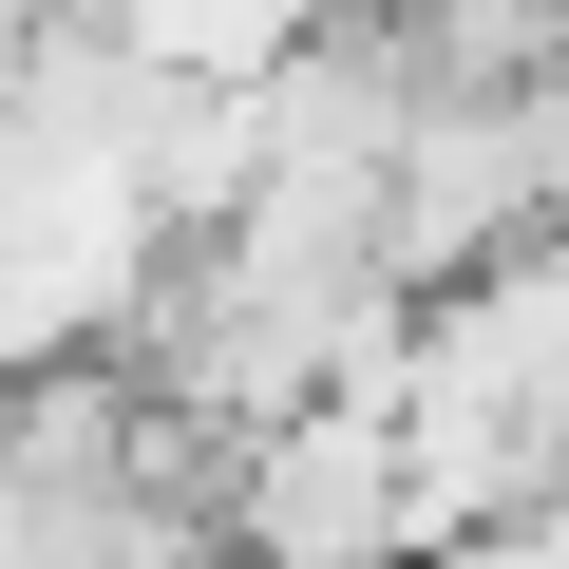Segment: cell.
<instances>
[{
  "instance_id": "6da1fadb",
  "label": "cell",
  "mask_w": 569,
  "mask_h": 569,
  "mask_svg": "<svg viewBox=\"0 0 569 569\" xmlns=\"http://www.w3.org/2000/svg\"><path fill=\"white\" fill-rule=\"evenodd\" d=\"M361 399L399 418L437 550L456 531H550V437H569V284H550V247H493V266L418 284Z\"/></svg>"
},
{
  "instance_id": "7a4b0ae2",
  "label": "cell",
  "mask_w": 569,
  "mask_h": 569,
  "mask_svg": "<svg viewBox=\"0 0 569 569\" xmlns=\"http://www.w3.org/2000/svg\"><path fill=\"white\" fill-rule=\"evenodd\" d=\"M418 456L380 399H284L228 437V569H418Z\"/></svg>"
},
{
  "instance_id": "3957f363",
  "label": "cell",
  "mask_w": 569,
  "mask_h": 569,
  "mask_svg": "<svg viewBox=\"0 0 569 569\" xmlns=\"http://www.w3.org/2000/svg\"><path fill=\"white\" fill-rule=\"evenodd\" d=\"M418 569H550V531H456V550H418Z\"/></svg>"
}]
</instances>
